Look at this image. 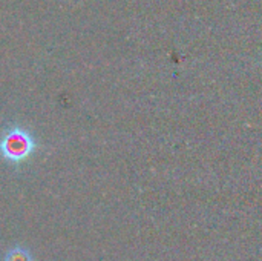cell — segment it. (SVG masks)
<instances>
[{"mask_svg": "<svg viewBox=\"0 0 262 261\" xmlns=\"http://www.w3.org/2000/svg\"><path fill=\"white\" fill-rule=\"evenodd\" d=\"M37 148V138L26 126L11 125L0 134V158L11 166H21Z\"/></svg>", "mask_w": 262, "mask_h": 261, "instance_id": "6da1fadb", "label": "cell"}, {"mask_svg": "<svg viewBox=\"0 0 262 261\" xmlns=\"http://www.w3.org/2000/svg\"><path fill=\"white\" fill-rule=\"evenodd\" d=\"M2 261H35L32 252L25 246H12L6 251Z\"/></svg>", "mask_w": 262, "mask_h": 261, "instance_id": "7a4b0ae2", "label": "cell"}]
</instances>
